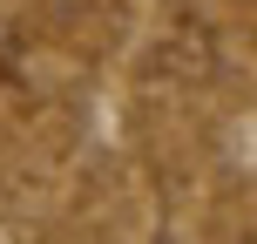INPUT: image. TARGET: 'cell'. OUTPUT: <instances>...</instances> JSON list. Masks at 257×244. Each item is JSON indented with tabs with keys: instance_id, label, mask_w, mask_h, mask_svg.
<instances>
[{
	"instance_id": "obj_1",
	"label": "cell",
	"mask_w": 257,
	"mask_h": 244,
	"mask_svg": "<svg viewBox=\"0 0 257 244\" xmlns=\"http://www.w3.org/2000/svg\"><path fill=\"white\" fill-rule=\"evenodd\" d=\"M156 48H163V68H169V75H190V82H196V75L217 68V27H210L203 14H183Z\"/></svg>"
}]
</instances>
